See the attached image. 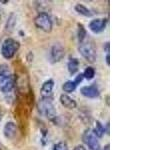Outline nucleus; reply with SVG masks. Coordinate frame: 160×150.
Instances as JSON below:
<instances>
[{
	"instance_id": "nucleus-18",
	"label": "nucleus",
	"mask_w": 160,
	"mask_h": 150,
	"mask_svg": "<svg viewBox=\"0 0 160 150\" xmlns=\"http://www.w3.org/2000/svg\"><path fill=\"white\" fill-rule=\"evenodd\" d=\"M85 36H86V30H85L84 26L82 24H78V40L79 43L84 42Z\"/></svg>"
},
{
	"instance_id": "nucleus-6",
	"label": "nucleus",
	"mask_w": 160,
	"mask_h": 150,
	"mask_svg": "<svg viewBox=\"0 0 160 150\" xmlns=\"http://www.w3.org/2000/svg\"><path fill=\"white\" fill-rule=\"evenodd\" d=\"M82 140H83V142L87 145L90 150H100L99 141L90 129H86L83 132Z\"/></svg>"
},
{
	"instance_id": "nucleus-8",
	"label": "nucleus",
	"mask_w": 160,
	"mask_h": 150,
	"mask_svg": "<svg viewBox=\"0 0 160 150\" xmlns=\"http://www.w3.org/2000/svg\"><path fill=\"white\" fill-rule=\"evenodd\" d=\"M106 26V19L104 18H96L93 19L91 22L89 23V29L91 30L93 33H100L102 32Z\"/></svg>"
},
{
	"instance_id": "nucleus-26",
	"label": "nucleus",
	"mask_w": 160,
	"mask_h": 150,
	"mask_svg": "<svg viewBox=\"0 0 160 150\" xmlns=\"http://www.w3.org/2000/svg\"><path fill=\"white\" fill-rule=\"evenodd\" d=\"M0 18H1V16H0Z\"/></svg>"
},
{
	"instance_id": "nucleus-2",
	"label": "nucleus",
	"mask_w": 160,
	"mask_h": 150,
	"mask_svg": "<svg viewBox=\"0 0 160 150\" xmlns=\"http://www.w3.org/2000/svg\"><path fill=\"white\" fill-rule=\"evenodd\" d=\"M38 111L43 116L47 117L49 120L54 121V119L57 117L56 109L54 107V104L51 98H45L42 97L38 102Z\"/></svg>"
},
{
	"instance_id": "nucleus-4",
	"label": "nucleus",
	"mask_w": 160,
	"mask_h": 150,
	"mask_svg": "<svg viewBox=\"0 0 160 150\" xmlns=\"http://www.w3.org/2000/svg\"><path fill=\"white\" fill-rule=\"evenodd\" d=\"M35 26L42 30L44 32H50L52 30V20L50 15L46 12H41L39 13L34 19Z\"/></svg>"
},
{
	"instance_id": "nucleus-24",
	"label": "nucleus",
	"mask_w": 160,
	"mask_h": 150,
	"mask_svg": "<svg viewBox=\"0 0 160 150\" xmlns=\"http://www.w3.org/2000/svg\"><path fill=\"white\" fill-rule=\"evenodd\" d=\"M104 150H110V148H109V144L105 145V147H104Z\"/></svg>"
},
{
	"instance_id": "nucleus-12",
	"label": "nucleus",
	"mask_w": 160,
	"mask_h": 150,
	"mask_svg": "<svg viewBox=\"0 0 160 150\" xmlns=\"http://www.w3.org/2000/svg\"><path fill=\"white\" fill-rule=\"evenodd\" d=\"M60 102H61V104L64 107H66L68 109H74L77 106L76 101H75L74 99H72L70 96H68L67 94L60 95Z\"/></svg>"
},
{
	"instance_id": "nucleus-23",
	"label": "nucleus",
	"mask_w": 160,
	"mask_h": 150,
	"mask_svg": "<svg viewBox=\"0 0 160 150\" xmlns=\"http://www.w3.org/2000/svg\"><path fill=\"white\" fill-rule=\"evenodd\" d=\"M105 49H106V51L109 52V42L105 43Z\"/></svg>"
},
{
	"instance_id": "nucleus-7",
	"label": "nucleus",
	"mask_w": 160,
	"mask_h": 150,
	"mask_svg": "<svg viewBox=\"0 0 160 150\" xmlns=\"http://www.w3.org/2000/svg\"><path fill=\"white\" fill-rule=\"evenodd\" d=\"M64 55H65V50L62 45L59 43L54 44L51 48V51H50V60H51L52 63L59 62L60 60H62Z\"/></svg>"
},
{
	"instance_id": "nucleus-17",
	"label": "nucleus",
	"mask_w": 160,
	"mask_h": 150,
	"mask_svg": "<svg viewBox=\"0 0 160 150\" xmlns=\"http://www.w3.org/2000/svg\"><path fill=\"white\" fill-rule=\"evenodd\" d=\"M82 74L84 78H86L87 80H91L95 76V69L93 67H87Z\"/></svg>"
},
{
	"instance_id": "nucleus-1",
	"label": "nucleus",
	"mask_w": 160,
	"mask_h": 150,
	"mask_svg": "<svg viewBox=\"0 0 160 150\" xmlns=\"http://www.w3.org/2000/svg\"><path fill=\"white\" fill-rule=\"evenodd\" d=\"M15 80L9 72L7 65L0 66V91L3 93L10 92L14 87Z\"/></svg>"
},
{
	"instance_id": "nucleus-16",
	"label": "nucleus",
	"mask_w": 160,
	"mask_h": 150,
	"mask_svg": "<svg viewBox=\"0 0 160 150\" xmlns=\"http://www.w3.org/2000/svg\"><path fill=\"white\" fill-rule=\"evenodd\" d=\"M77 85L74 81H71V80H69V81H66L63 85H62V89L64 90V92H67V93H71L73 92L75 89H76Z\"/></svg>"
},
{
	"instance_id": "nucleus-5",
	"label": "nucleus",
	"mask_w": 160,
	"mask_h": 150,
	"mask_svg": "<svg viewBox=\"0 0 160 150\" xmlns=\"http://www.w3.org/2000/svg\"><path fill=\"white\" fill-rule=\"evenodd\" d=\"M78 50L80 54H81L87 61L92 63L96 60V57H97L96 50L94 49L92 44H90L88 42H81V43H79Z\"/></svg>"
},
{
	"instance_id": "nucleus-10",
	"label": "nucleus",
	"mask_w": 160,
	"mask_h": 150,
	"mask_svg": "<svg viewBox=\"0 0 160 150\" xmlns=\"http://www.w3.org/2000/svg\"><path fill=\"white\" fill-rule=\"evenodd\" d=\"M3 132H4V136L6 138L13 139L15 136H16V132H17L16 124L14 122H7L4 126Z\"/></svg>"
},
{
	"instance_id": "nucleus-11",
	"label": "nucleus",
	"mask_w": 160,
	"mask_h": 150,
	"mask_svg": "<svg viewBox=\"0 0 160 150\" xmlns=\"http://www.w3.org/2000/svg\"><path fill=\"white\" fill-rule=\"evenodd\" d=\"M54 87V81L52 79H48L47 81H45L41 87V95L42 97L45 98H51L52 90Z\"/></svg>"
},
{
	"instance_id": "nucleus-15",
	"label": "nucleus",
	"mask_w": 160,
	"mask_h": 150,
	"mask_svg": "<svg viewBox=\"0 0 160 150\" xmlns=\"http://www.w3.org/2000/svg\"><path fill=\"white\" fill-rule=\"evenodd\" d=\"M92 132L96 137L101 138L104 135V133H105V127L103 126L102 123L100 121H96V122H95V127H94Z\"/></svg>"
},
{
	"instance_id": "nucleus-22",
	"label": "nucleus",
	"mask_w": 160,
	"mask_h": 150,
	"mask_svg": "<svg viewBox=\"0 0 160 150\" xmlns=\"http://www.w3.org/2000/svg\"><path fill=\"white\" fill-rule=\"evenodd\" d=\"M106 63H107V65H110V56H109V53H107V55H106Z\"/></svg>"
},
{
	"instance_id": "nucleus-21",
	"label": "nucleus",
	"mask_w": 160,
	"mask_h": 150,
	"mask_svg": "<svg viewBox=\"0 0 160 150\" xmlns=\"http://www.w3.org/2000/svg\"><path fill=\"white\" fill-rule=\"evenodd\" d=\"M73 150H86V149H85V147L83 146V145H77V146L75 147Z\"/></svg>"
},
{
	"instance_id": "nucleus-19",
	"label": "nucleus",
	"mask_w": 160,
	"mask_h": 150,
	"mask_svg": "<svg viewBox=\"0 0 160 150\" xmlns=\"http://www.w3.org/2000/svg\"><path fill=\"white\" fill-rule=\"evenodd\" d=\"M53 150H68V145L66 142L64 141H60L54 145Z\"/></svg>"
},
{
	"instance_id": "nucleus-3",
	"label": "nucleus",
	"mask_w": 160,
	"mask_h": 150,
	"mask_svg": "<svg viewBox=\"0 0 160 150\" xmlns=\"http://www.w3.org/2000/svg\"><path fill=\"white\" fill-rule=\"evenodd\" d=\"M20 44L18 41L12 38L5 39L1 46V54L5 59H11L15 53L18 51Z\"/></svg>"
},
{
	"instance_id": "nucleus-13",
	"label": "nucleus",
	"mask_w": 160,
	"mask_h": 150,
	"mask_svg": "<svg viewBox=\"0 0 160 150\" xmlns=\"http://www.w3.org/2000/svg\"><path fill=\"white\" fill-rule=\"evenodd\" d=\"M68 71L69 73L73 75L78 71V68H79V60L77 58H70L69 62H68Z\"/></svg>"
},
{
	"instance_id": "nucleus-25",
	"label": "nucleus",
	"mask_w": 160,
	"mask_h": 150,
	"mask_svg": "<svg viewBox=\"0 0 160 150\" xmlns=\"http://www.w3.org/2000/svg\"><path fill=\"white\" fill-rule=\"evenodd\" d=\"M1 118H2V115H1V112H0V120H1Z\"/></svg>"
},
{
	"instance_id": "nucleus-9",
	"label": "nucleus",
	"mask_w": 160,
	"mask_h": 150,
	"mask_svg": "<svg viewBox=\"0 0 160 150\" xmlns=\"http://www.w3.org/2000/svg\"><path fill=\"white\" fill-rule=\"evenodd\" d=\"M80 92H81L83 96L87 98H96L99 96V89L95 84L82 87L80 89Z\"/></svg>"
},
{
	"instance_id": "nucleus-20",
	"label": "nucleus",
	"mask_w": 160,
	"mask_h": 150,
	"mask_svg": "<svg viewBox=\"0 0 160 150\" xmlns=\"http://www.w3.org/2000/svg\"><path fill=\"white\" fill-rule=\"evenodd\" d=\"M83 78H84V77H83V74H82V73H80V74H78V75H77L76 77H75L74 82L76 83V85H78V84H79L80 82H81L82 80H83Z\"/></svg>"
},
{
	"instance_id": "nucleus-14",
	"label": "nucleus",
	"mask_w": 160,
	"mask_h": 150,
	"mask_svg": "<svg viewBox=\"0 0 160 150\" xmlns=\"http://www.w3.org/2000/svg\"><path fill=\"white\" fill-rule=\"evenodd\" d=\"M75 10H76V12H78L80 15H83V16H85V17H91L92 16L91 11H90L86 6H84L83 4H76L75 5Z\"/></svg>"
}]
</instances>
